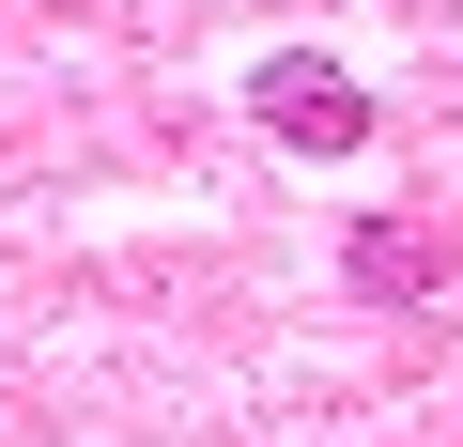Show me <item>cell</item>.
Here are the masks:
<instances>
[{
  "instance_id": "cell-1",
  "label": "cell",
  "mask_w": 463,
  "mask_h": 447,
  "mask_svg": "<svg viewBox=\"0 0 463 447\" xmlns=\"http://www.w3.org/2000/svg\"><path fill=\"white\" fill-rule=\"evenodd\" d=\"M248 108H263V139H309V154H355V139H371V93H355L340 62H294V47L248 78Z\"/></svg>"
}]
</instances>
